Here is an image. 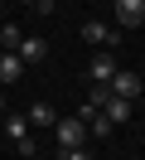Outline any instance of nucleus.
<instances>
[{"mask_svg":"<svg viewBox=\"0 0 145 160\" xmlns=\"http://www.w3.org/2000/svg\"><path fill=\"white\" fill-rule=\"evenodd\" d=\"M5 141L15 146V155H34V126L24 117H5Z\"/></svg>","mask_w":145,"mask_h":160,"instance_id":"obj_1","label":"nucleus"},{"mask_svg":"<svg viewBox=\"0 0 145 160\" xmlns=\"http://www.w3.org/2000/svg\"><path fill=\"white\" fill-rule=\"evenodd\" d=\"M53 136H58V150L63 146H82L87 141V121L82 117H58L53 121Z\"/></svg>","mask_w":145,"mask_h":160,"instance_id":"obj_2","label":"nucleus"},{"mask_svg":"<svg viewBox=\"0 0 145 160\" xmlns=\"http://www.w3.org/2000/svg\"><path fill=\"white\" fill-rule=\"evenodd\" d=\"M82 39L97 44V49H116V44H121V34H116L111 24H102V20H82Z\"/></svg>","mask_w":145,"mask_h":160,"instance_id":"obj_3","label":"nucleus"},{"mask_svg":"<svg viewBox=\"0 0 145 160\" xmlns=\"http://www.w3.org/2000/svg\"><path fill=\"white\" fill-rule=\"evenodd\" d=\"M106 88H111V97H126V102H135V97H140V92H145V82L135 78V73H126V68H116Z\"/></svg>","mask_w":145,"mask_h":160,"instance_id":"obj_4","label":"nucleus"},{"mask_svg":"<svg viewBox=\"0 0 145 160\" xmlns=\"http://www.w3.org/2000/svg\"><path fill=\"white\" fill-rule=\"evenodd\" d=\"M111 5H116V24L121 29H135L145 20V0H111Z\"/></svg>","mask_w":145,"mask_h":160,"instance_id":"obj_5","label":"nucleus"},{"mask_svg":"<svg viewBox=\"0 0 145 160\" xmlns=\"http://www.w3.org/2000/svg\"><path fill=\"white\" fill-rule=\"evenodd\" d=\"M111 73H116L111 49H102V53H92V58H87V78H92V82H111Z\"/></svg>","mask_w":145,"mask_h":160,"instance_id":"obj_6","label":"nucleus"},{"mask_svg":"<svg viewBox=\"0 0 145 160\" xmlns=\"http://www.w3.org/2000/svg\"><path fill=\"white\" fill-rule=\"evenodd\" d=\"M24 78V58L15 49H0V82H19Z\"/></svg>","mask_w":145,"mask_h":160,"instance_id":"obj_7","label":"nucleus"},{"mask_svg":"<svg viewBox=\"0 0 145 160\" xmlns=\"http://www.w3.org/2000/svg\"><path fill=\"white\" fill-rule=\"evenodd\" d=\"M15 53L24 58V68H34V63H44V58H48V44H44V39H29V34H24Z\"/></svg>","mask_w":145,"mask_h":160,"instance_id":"obj_8","label":"nucleus"},{"mask_svg":"<svg viewBox=\"0 0 145 160\" xmlns=\"http://www.w3.org/2000/svg\"><path fill=\"white\" fill-rule=\"evenodd\" d=\"M24 121H29V126H39V131H48V126H53V121H58V112L48 107V102H34V107L24 112Z\"/></svg>","mask_w":145,"mask_h":160,"instance_id":"obj_9","label":"nucleus"},{"mask_svg":"<svg viewBox=\"0 0 145 160\" xmlns=\"http://www.w3.org/2000/svg\"><path fill=\"white\" fill-rule=\"evenodd\" d=\"M106 117H111V126H121V121H131V102H126V97H106Z\"/></svg>","mask_w":145,"mask_h":160,"instance_id":"obj_10","label":"nucleus"},{"mask_svg":"<svg viewBox=\"0 0 145 160\" xmlns=\"http://www.w3.org/2000/svg\"><path fill=\"white\" fill-rule=\"evenodd\" d=\"M19 39H24L19 24H0V49H19Z\"/></svg>","mask_w":145,"mask_h":160,"instance_id":"obj_11","label":"nucleus"},{"mask_svg":"<svg viewBox=\"0 0 145 160\" xmlns=\"http://www.w3.org/2000/svg\"><path fill=\"white\" fill-rule=\"evenodd\" d=\"M58 155H63V160H92V155H87V146H63Z\"/></svg>","mask_w":145,"mask_h":160,"instance_id":"obj_12","label":"nucleus"},{"mask_svg":"<svg viewBox=\"0 0 145 160\" xmlns=\"http://www.w3.org/2000/svg\"><path fill=\"white\" fill-rule=\"evenodd\" d=\"M53 5H58V0H39L34 10H39V15H48V10H53Z\"/></svg>","mask_w":145,"mask_h":160,"instance_id":"obj_13","label":"nucleus"},{"mask_svg":"<svg viewBox=\"0 0 145 160\" xmlns=\"http://www.w3.org/2000/svg\"><path fill=\"white\" fill-rule=\"evenodd\" d=\"M0 112H5V97H0Z\"/></svg>","mask_w":145,"mask_h":160,"instance_id":"obj_14","label":"nucleus"},{"mask_svg":"<svg viewBox=\"0 0 145 160\" xmlns=\"http://www.w3.org/2000/svg\"><path fill=\"white\" fill-rule=\"evenodd\" d=\"M24 5H39V0H24Z\"/></svg>","mask_w":145,"mask_h":160,"instance_id":"obj_15","label":"nucleus"},{"mask_svg":"<svg viewBox=\"0 0 145 160\" xmlns=\"http://www.w3.org/2000/svg\"><path fill=\"white\" fill-rule=\"evenodd\" d=\"M0 5H5V0H0Z\"/></svg>","mask_w":145,"mask_h":160,"instance_id":"obj_16","label":"nucleus"}]
</instances>
